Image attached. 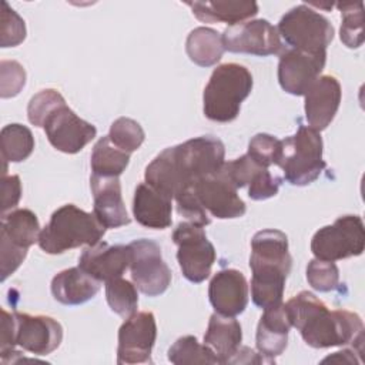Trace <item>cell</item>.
Segmentation results:
<instances>
[{
	"instance_id": "6da1fadb",
	"label": "cell",
	"mask_w": 365,
	"mask_h": 365,
	"mask_svg": "<svg viewBox=\"0 0 365 365\" xmlns=\"http://www.w3.org/2000/svg\"><path fill=\"white\" fill-rule=\"evenodd\" d=\"M225 148L221 140L202 135L161 151L145 167V182L154 190L174 198L201 177L220 171Z\"/></svg>"
},
{
	"instance_id": "7a4b0ae2",
	"label": "cell",
	"mask_w": 365,
	"mask_h": 365,
	"mask_svg": "<svg viewBox=\"0 0 365 365\" xmlns=\"http://www.w3.org/2000/svg\"><path fill=\"white\" fill-rule=\"evenodd\" d=\"M291 327L297 328L307 345L331 348L348 344L362 349L364 324L358 314L346 309L329 311L309 291H301L284 304Z\"/></svg>"
},
{
	"instance_id": "3957f363",
	"label": "cell",
	"mask_w": 365,
	"mask_h": 365,
	"mask_svg": "<svg viewBox=\"0 0 365 365\" xmlns=\"http://www.w3.org/2000/svg\"><path fill=\"white\" fill-rule=\"evenodd\" d=\"M291 265L288 238L282 231L262 230L252 237L250 255L251 298L257 307L267 309L282 304L285 279Z\"/></svg>"
},
{
	"instance_id": "277c9868",
	"label": "cell",
	"mask_w": 365,
	"mask_h": 365,
	"mask_svg": "<svg viewBox=\"0 0 365 365\" xmlns=\"http://www.w3.org/2000/svg\"><path fill=\"white\" fill-rule=\"evenodd\" d=\"M106 227L96 214L86 212L74 204L57 208L48 224L40 231L38 247L47 254H63L81 245H96L101 241Z\"/></svg>"
},
{
	"instance_id": "5b68a950",
	"label": "cell",
	"mask_w": 365,
	"mask_h": 365,
	"mask_svg": "<svg viewBox=\"0 0 365 365\" xmlns=\"http://www.w3.org/2000/svg\"><path fill=\"white\" fill-rule=\"evenodd\" d=\"M252 90L250 70L237 63L214 68L202 94L204 115L217 123H230L240 114L241 103Z\"/></svg>"
},
{
	"instance_id": "8992f818",
	"label": "cell",
	"mask_w": 365,
	"mask_h": 365,
	"mask_svg": "<svg viewBox=\"0 0 365 365\" xmlns=\"http://www.w3.org/2000/svg\"><path fill=\"white\" fill-rule=\"evenodd\" d=\"M282 153L278 167L284 178L292 185H308L315 181L327 167L322 158V138L319 131L299 125L294 135L281 140Z\"/></svg>"
},
{
	"instance_id": "52a82bcc",
	"label": "cell",
	"mask_w": 365,
	"mask_h": 365,
	"mask_svg": "<svg viewBox=\"0 0 365 365\" xmlns=\"http://www.w3.org/2000/svg\"><path fill=\"white\" fill-rule=\"evenodd\" d=\"M279 37L291 48L307 53H324L334 38V27L327 17L307 4L289 9L277 26Z\"/></svg>"
},
{
	"instance_id": "ba28073f",
	"label": "cell",
	"mask_w": 365,
	"mask_h": 365,
	"mask_svg": "<svg viewBox=\"0 0 365 365\" xmlns=\"http://www.w3.org/2000/svg\"><path fill=\"white\" fill-rule=\"evenodd\" d=\"M365 248V228L361 217L342 215L332 225L319 228L311 240V251L318 259L338 261L358 257Z\"/></svg>"
},
{
	"instance_id": "9c48e42d",
	"label": "cell",
	"mask_w": 365,
	"mask_h": 365,
	"mask_svg": "<svg viewBox=\"0 0 365 365\" xmlns=\"http://www.w3.org/2000/svg\"><path fill=\"white\" fill-rule=\"evenodd\" d=\"M173 241L178 247L177 261L182 275L194 284L205 281L211 274L217 255L202 227L180 222L173 232Z\"/></svg>"
},
{
	"instance_id": "30bf717a",
	"label": "cell",
	"mask_w": 365,
	"mask_h": 365,
	"mask_svg": "<svg viewBox=\"0 0 365 365\" xmlns=\"http://www.w3.org/2000/svg\"><path fill=\"white\" fill-rule=\"evenodd\" d=\"M131 248V278L134 285L148 297H157L171 284V271L161 257L157 242L140 238L128 244Z\"/></svg>"
},
{
	"instance_id": "8fae6325",
	"label": "cell",
	"mask_w": 365,
	"mask_h": 365,
	"mask_svg": "<svg viewBox=\"0 0 365 365\" xmlns=\"http://www.w3.org/2000/svg\"><path fill=\"white\" fill-rule=\"evenodd\" d=\"M221 38L224 48L231 53L271 56L279 54L284 48L277 27L264 19L230 26L224 30Z\"/></svg>"
},
{
	"instance_id": "7c38bea8",
	"label": "cell",
	"mask_w": 365,
	"mask_h": 365,
	"mask_svg": "<svg viewBox=\"0 0 365 365\" xmlns=\"http://www.w3.org/2000/svg\"><path fill=\"white\" fill-rule=\"evenodd\" d=\"M157 338V324L153 312L141 311L128 317L118 329L117 364L151 362V351Z\"/></svg>"
},
{
	"instance_id": "4fadbf2b",
	"label": "cell",
	"mask_w": 365,
	"mask_h": 365,
	"mask_svg": "<svg viewBox=\"0 0 365 365\" xmlns=\"http://www.w3.org/2000/svg\"><path fill=\"white\" fill-rule=\"evenodd\" d=\"M43 128L48 143L66 154L81 151L97 134V128L80 118L66 103L46 117Z\"/></svg>"
},
{
	"instance_id": "5bb4252c",
	"label": "cell",
	"mask_w": 365,
	"mask_h": 365,
	"mask_svg": "<svg viewBox=\"0 0 365 365\" xmlns=\"http://www.w3.org/2000/svg\"><path fill=\"white\" fill-rule=\"evenodd\" d=\"M202 208L220 220L238 218L245 214V202L237 194V188L227 178L222 168L214 174L194 181L188 187ZM185 190V188H184Z\"/></svg>"
},
{
	"instance_id": "9a60e30c",
	"label": "cell",
	"mask_w": 365,
	"mask_h": 365,
	"mask_svg": "<svg viewBox=\"0 0 365 365\" xmlns=\"http://www.w3.org/2000/svg\"><path fill=\"white\" fill-rule=\"evenodd\" d=\"M327 51L307 53L288 48L281 53L278 63V81L284 91L292 96H304L325 67Z\"/></svg>"
},
{
	"instance_id": "2e32d148",
	"label": "cell",
	"mask_w": 365,
	"mask_h": 365,
	"mask_svg": "<svg viewBox=\"0 0 365 365\" xmlns=\"http://www.w3.org/2000/svg\"><path fill=\"white\" fill-rule=\"evenodd\" d=\"M16 345L34 355H48L63 341V328L58 321L47 315L14 312Z\"/></svg>"
},
{
	"instance_id": "e0dca14e",
	"label": "cell",
	"mask_w": 365,
	"mask_h": 365,
	"mask_svg": "<svg viewBox=\"0 0 365 365\" xmlns=\"http://www.w3.org/2000/svg\"><path fill=\"white\" fill-rule=\"evenodd\" d=\"M208 298L217 314L237 317L248 305V284L238 269L227 268L218 271L208 287Z\"/></svg>"
},
{
	"instance_id": "ac0fdd59",
	"label": "cell",
	"mask_w": 365,
	"mask_h": 365,
	"mask_svg": "<svg viewBox=\"0 0 365 365\" xmlns=\"http://www.w3.org/2000/svg\"><path fill=\"white\" fill-rule=\"evenodd\" d=\"M130 262V245H110L104 241L87 247L78 258V267L100 282L123 277Z\"/></svg>"
},
{
	"instance_id": "d6986e66",
	"label": "cell",
	"mask_w": 365,
	"mask_h": 365,
	"mask_svg": "<svg viewBox=\"0 0 365 365\" xmlns=\"http://www.w3.org/2000/svg\"><path fill=\"white\" fill-rule=\"evenodd\" d=\"M305 96V118L311 128L325 130L334 120L341 103V84L332 76H319Z\"/></svg>"
},
{
	"instance_id": "ffe728a7",
	"label": "cell",
	"mask_w": 365,
	"mask_h": 365,
	"mask_svg": "<svg viewBox=\"0 0 365 365\" xmlns=\"http://www.w3.org/2000/svg\"><path fill=\"white\" fill-rule=\"evenodd\" d=\"M90 185L94 200V214L106 228H118L130 224L118 177H100L91 174Z\"/></svg>"
},
{
	"instance_id": "44dd1931",
	"label": "cell",
	"mask_w": 365,
	"mask_h": 365,
	"mask_svg": "<svg viewBox=\"0 0 365 365\" xmlns=\"http://www.w3.org/2000/svg\"><path fill=\"white\" fill-rule=\"evenodd\" d=\"M289 328L291 324L284 304L264 309L257 327L255 342L258 352L269 364L275 362V356L281 355L287 348Z\"/></svg>"
},
{
	"instance_id": "7402d4cb",
	"label": "cell",
	"mask_w": 365,
	"mask_h": 365,
	"mask_svg": "<svg viewBox=\"0 0 365 365\" xmlns=\"http://www.w3.org/2000/svg\"><path fill=\"white\" fill-rule=\"evenodd\" d=\"M171 198L154 190L147 182L137 185L133 198V215L147 228L164 230L171 225Z\"/></svg>"
},
{
	"instance_id": "603a6c76",
	"label": "cell",
	"mask_w": 365,
	"mask_h": 365,
	"mask_svg": "<svg viewBox=\"0 0 365 365\" xmlns=\"http://www.w3.org/2000/svg\"><path fill=\"white\" fill-rule=\"evenodd\" d=\"M101 282L80 267L58 272L51 281V294L63 305H80L97 295Z\"/></svg>"
},
{
	"instance_id": "cb8c5ba5",
	"label": "cell",
	"mask_w": 365,
	"mask_h": 365,
	"mask_svg": "<svg viewBox=\"0 0 365 365\" xmlns=\"http://www.w3.org/2000/svg\"><path fill=\"white\" fill-rule=\"evenodd\" d=\"M242 331L234 317L212 314L204 335V344L214 352L220 364H228L241 346Z\"/></svg>"
},
{
	"instance_id": "d4e9b609",
	"label": "cell",
	"mask_w": 365,
	"mask_h": 365,
	"mask_svg": "<svg viewBox=\"0 0 365 365\" xmlns=\"http://www.w3.org/2000/svg\"><path fill=\"white\" fill-rule=\"evenodd\" d=\"M192 14L204 23H227L230 26L242 23L258 13L255 1H187Z\"/></svg>"
},
{
	"instance_id": "484cf974",
	"label": "cell",
	"mask_w": 365,
	"mask_h": 365,
	"mask_svg": "<svg viewBox=\"0 0 365 365\" xmlns=\"http://www.w3.org/2000/svg\"><path fill=\"white\" fill-rule=\"evenodd\" d=\"M40 224L36 214L27 208L11 210L1 215L0 237L20 248H29L40 235Z\"/></svg>"
},
{
	"instance_id": "4316f807",
	"label": "cell",
	"mask_w": 365,
	"mask_h": 365,
	"mask_svg": "<svg viewBox=\"0 0 365 365\" xmlns=\"http://www.w3.org/2000/svg\"><path fill=\"white\" fill-rule=\"evenodd\" d=\"M185 51L197 66L210 67L221 60L225 48L218 31L210 27H197L187 37Z\"/></svg>"
},
{
	"instance_id": "83f0119b",
	"label": "cell",
	"mask_w": 365,
	"mask_h": 365,
	"mask_svg": "<svg viewBox=\"0 0 365 365\" xmlns=\"http://www.w3.org/2000/svg\"><path fill=\"white\" fill-rule=\"evenodd\" d=\"M130 154L117 148L108 138L101 137L91 153V171L100 177H118L127 168Z\"/></svg>"
},
{
	"instance_id": "f1b7e54d",
	"label": "cell",
	"mask_w": 365,
	"mask_h": 365,
	"mask_svg": "<svg viewBox=\"0 0 365 365\" xmlns=\"http://www.w3.org/2000/svg\"><path fill=\"white\" fill-rule=\"evenodd\" d=\"M1 155L4 161L20 163L30 157L34 150V137L23 124H7L1 128Z\"/></svg>"
},
{
	"instance_id": "f546056e",
	"label": "cell",
	"mask_w": 365,
	"mask_h": 365,
	"mask_svg": "<svg viewBox=\"0 0 365 365\" xmlns=\"http://www.w3.org/2000/svg\"><path fill=\"white\" fill-rule=\"evenodd\" d=\"M106 298L111 311L123 318H128L137 311V287L121 277L106 282Z\"/></svg>"
},
{
	"instance_id": "4dcf8cb0",
	"label": "cell",
	"mask_w": 365,
	"mask_h": 365,
	"mask_svg": "<svg viewBox=\"0 0 365 365\" xmlns=\"http://www.w3.org/2000/svg\"><path fill=\"white\" fill-rule=\"evenodd\" d=\"M168 361L175 365L182 364H220L214 352L195 336L185 335L178 338L168 349Z\"/></svg>"
},
{
	"instance_id": "1f68e13d",
	"label": "cell",
	"mask_w": 365,
	"mask_h": 365,
	"mask_svg": "<svg viewBox=\"0 0 365 365\" xmlns=\"http://www.w3.org/2000/svg\"><path fill=\"white\" fill-rule=\"evenodd\" d=\"M336 7L341 11V41L349 48H358L364 43V3L344 1Z\"/></svg>"
},
{
	"instance_id": "d6a6232c",
	"label": "cell",
	"mask_w": 365,
	"mask_h": 365,
	"mask_svg": "<svg viewBox=\"0 0 365 365\" xmlns=\"http://www.w3.org/2000/svg\"><path fill=\"white\" fill-rule=\"evenodd\" d=\"M108 138L117 148L131 154L141 147L145 138V133L140 123L135 120L120 117L111 124Z\"/></svg>"
},
{
	"instance_id": "836d02e7",
	"label": "cell",
	"mask_w": 365,
	"mask_h": 365,
	"mask_svg": "<svg viewBox=\"0 0 365 365\" xmlns=\"http://www.w3.org/2000/svg\"><path fill=\"white\" fill-rule=\"evenodd\" d=\"M282 153V143L277 137L265 133L255 134L248 144V155L261 167L278 165Z\"/></svg>"
},
{
	"instance_id": "e575fe53",
	"label": "cell",
	"mask_w": 365,
	"mask_h": 365,
	"mask_svg": "<svg viewBox=\"0 0 365 365\" xmlns=\"http://www.w3.org/2000/svg\"><path fill=\"white\" fill-rule=\"evenodd\" d=\"M307 281L319 292L332 291L338 287L339 269L334 261L314 258L307 265Z\"/></svg>"
},
{
	"instance_id": "d590c367",
	"label": "cell",
	"mask_w": 365,
	"mask_h": 365,
	"mask_svg": "<svg viewBox=\"0 0 365 365\" xmlns=\"http://www.w3.org/2000/svg\"><path fill=\"white\" fill-rule=\"evenodd\" d=\"M66 103L64 97L54 88H46L34 94L27 106L29 121L36 127H43L46 117L60 104Z\"/></svg>"
},
{
	"instance_id": "8d00e7d4",
	"label": "cell",
	"mask_w": 365,
	"mask_h": 365,
	"mask_svg": "<svg viewBox=\"0 0 365 365\" xmlns=\"http://www.w3.org/2000/svg\"><path fill=\"white\" fill-rule=\"evenodd\" d=\"M26 38L24 20L6 3H1V47H16Z\"/></svg>"
},
{
	"instance_id": "74e56055",
	"label": "cell",
	"mask_w": 365,
	"mask_h": 365,
	"mask_svg": "<svg viewBox=\"0 0 365 365\" xmlns=\"http://www.w3.org/2000/svg\"><path fill=\"white\" fill-rule=\"evenodd\" d=\"M264 167L257 164L248 154L241 155L240 158H235L232 161L224 163L222 171L227 175V178L234 184V187L242 188L245 185H250L251 180L255 177V174Z\"/></svg>"
},
{
	"instance_id": "f35d334b",
	"label": "cell",
	"mask_w": 365,
	"mask_h": 365,
	"mask_svg": "<svg viewBox=\"0 0 365 365\" xmlns=\"http://www.w3.org/2000/svg\"><path fill=\"white\" fill-rule=\"evenodd\" d=\"M26 84V71L19 61L1 60L0 63V96L14 97Z\"/></svg>"
},
{
	"instance_id": "ab89813d",
	"label": "cell",
	"mask_w": 365,
	"mask_h": 365,
	"mask_svg": "<svg viewBox=\"0 0 365 365\" xmlns=\"http://www.w3.org/2000/svg\"><path fill=\"white\" fill-rule=\"evenodd\" d=\"M174 198L177 201L178 214L185 217L188 222L195 224L198 227H205L211 222L208 212L202 208V205L198 202V200L188 187L178 192Z\"/></svg>"
},
{
	"instance_id": "60d3db41",
	"label": "cell",
	"mask_w": 365,
	"mask_h": 365,
	"mask_svg": "<svg viewBox=\"0 0 365 365\" xmlns=\"http://www.w3.org/2000/svg\"><path fill=\"white\" fill-rule=\"evenodd\" d=\"M279 185H281V178H278L277 175H272L268 171V168H261L250 182L248 197L255 201L275 197L278 194Z\"/></svg>"
},
{
	"instance_id": "b9f144b4",
	"label": "cell",
	"mask_w": 365,
	"mask_h": 365,
	"mask_svg": "<svg viewBox=\"0 0 365 365\" xmlns=\"http://www.w3.org/2000/svg\"><path fill=\"white\" fill-rule=\"evenodd\" d=\"M27 255L26 248H20L11 244L9 240L0 237V257H1V281L11 275L24 261Z\"/></svg>"
},
{
	"instance_id": "7bdbcfd3",
	"label": "cell",
	"mask_w": 365,
	"mask_h": 365,
	"mask_svg": "<svg viewBox=\"0 0 365 365\" xmlns=\"http://www.w3.org/2000/svg\"><path fill=\"white\" fill-rule=\"evenodd\" d=\"M16 346V318L14 314L1 309V336H0V358L6 364Z\"/></svg>"
},
{
	"instance_id": "ee69618b",
	"label": "cell",
	"mask_w": 365,
	"mask_h": 365,
	"mask_svg": "<svg viewBox=\"0 0 365 365\" xmlns=\"http://www.w3.org/2000/svg\"><path fill=\"white\" fill-rule=\"evenodd\" d=\"M21 198V182L19 175H3L1 178V211L14 208Z\"/></svg>"
},
{
	"instance_id": "f6af8a7d",
	"label": "cell",
	"mask_w": 365,
	"mask_h": 365,
	"mask_svg": "<svg viewBox=\"0 0 365 365\" xmlns=\"http://www.w3.org/2000/svg\"><path fill=\"white\" fill-rule=\"evenodd\" d=\"M264 362L269 364L268 359H265L262 355H258L254 349L248 346H240L228 364H264Z\"/></svg>"
},
{
	"instance_id": "bcb514c9",
	"label": "cell",
	"mask_w": 365,
	"mask_h": 365,
	"mask_svg": "<svg viewBox=\"0 0 365 365\" xmlns=\"http://www.w3.org/2000/svg\"><path fill=\"white\" fill-rule=\"evenodd\" d=\"M354 354H361V352H355V349H342L338 352H334L332 355L327 356L325 359H322V364L327 362H334V364H361V359L356 358V355Z\"/></svg>"
}]
</instances>
